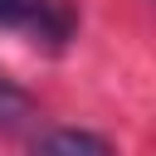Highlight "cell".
I'll list each match as a JSON object with an SVG mask.
<instances>
[{"mask_svg": "<svg viewBox=\"0 0 156 156\" xmlns=\"http://www.w3.org/2000/svg\"><path fill=\"white\" fill-rule=\"evenodd\" d=\"M0 29H15L44 49H63L78 34V10L68 0H0Z\"/></svg>", "mask_w": 156, "mask_h": 156, "instance_id": "1", "label": "cell"}, {"mask_svg": "<svg viewBox=\"0 0 156 156\" xmlns=\"http://www.w3.org/2000/svg\"><path fill=\"white\" fill-rule=\"evenodd\" d=\"M34 156H117L107 136L88 132V127H49L34 141Z\"/></svg>", "mask_w": 156, "mask_h": 156, "instance_id": "2", "label": "cell"}, {"mask_svg": "<svg viewBox=\"0 0 156 156\" xmlns=\"http://www.w3.org/2000/svg\"><path fill=\"white\" fill-rule=\"evenodd\" d=\"M29 122H34V98H29V88H20L15 78L0 73V132H20V127H29Z\"/></svg>", "mask_w": 156, "mask_h": 156, "instance_id": "3", "label": "cell"}]
</instances>
